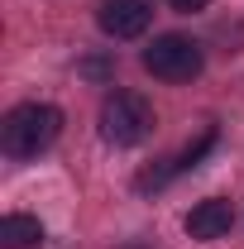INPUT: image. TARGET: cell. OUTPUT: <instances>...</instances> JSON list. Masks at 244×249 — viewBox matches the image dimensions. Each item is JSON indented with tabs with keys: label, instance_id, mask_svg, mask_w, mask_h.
I'll return each mask as SVG.
<instances>
[{
	"label": "cell",
	"instance_id": "cell-1",
	"mask_svg": "<svg viewBox=\"0 0 244 249\" xmlns=\"http://www.w3.org/2000/svg\"><path fill=\"white\" fill-rule=\"evenodd\" d=\"M62 134V110L48 101H24L0 120V149L10 158H38Z\"/></svg>",
	"mask_w": 244,
	"mask_h": 249
},
{
	"label": "cell",
	"instance_id": "cell-2",
	"mask_svg": "<svg viewBox=\"0 0 244 249\" xmlns=\"http://www.w3.org/2000/svg\"><path fill=\"white\" fill-rule=\"evenodd\" d=\"M153 134V106L139 91H110L101 106V139L115 149H134Z\"/></svg>",
	"mask_w": 244,
	"mask_h": 249
},
{
	"label": "cell",
	"instance_id": "cell-3",
	"mask_svg": "<svg viewBox=\"0 0 244 249\" xmlns=\"http://www.w3.org/2000/svg\"><path fill=\"white\" fill-rule=\"evenodd\" d=\"M201 67H206V53L187 34H158L144 48V72L158 82H192V77H201Z\"/></svg>",
	"mask_w": 244,
	"mask_h": 249
},
{
	"label": "cell",
	"instance_id": "cell-4",
	"mask_svg": "<svg viewBox=\"0 0 244 249\" xmlns=\"http://www.w3.org/2000/svg\"><path fill=\"white\" fill-rule=\"evenodd\" d=\"M149 19H153L149 0H101V10H96V24L110 38H139L149 29Z\"/></svg>",
	"mask_w": 244,
	"mask_h": 249
},
{
	"label": "cell",
	"instance_id": "cell-5",
	"mask_svg": "<svg viewBox=\"0 0 244 249\" xmlns=\"http://www.w3.org/2000/svg\"><path fill=\"white\" fill-rule=\"evenodd\" d=\"M187 235L192 240H201V245H211V240H225L230 230H235V206L225 201V196H206V201H196L192 211H187Z\"/></svg>",
	"mask_w": 244,
	"mask_h": 249
},
{
	"label": "cell",
	"instance_id": "cell-6",
	"mask_svg": "<svg viewBox=\"0 0 244 249\" xmlns=\"http://www.w3.org/2000/svg\"><path fill=\"white\" fill-rule=\"evenodd\" d=\"M0 245H5V249H34V245H43V220L24 216V211H10V216L0 220Z\"/></svg>",
	"mask_w": 244,
	"mask_h": 249
},
{
	"label": "cell",
	"instance_id": "cell-7",
	"mask_svg": "<svg viewBox=\"0 0 244 249\" xmlns=\"http://www.w3.org/2000/svg\"><path fill=\"white\" fill-rule=\"evenodd\" d=\"M115 72V62H105V58H87L82 62V77H91V82H105Z\"/></svg>",
	"mask_w": 244,
	"mask_h": 249
},
{
	"label": "cell",
	"instance_id": "cell-8",
	"mask_svg": "<svg viewBox=\"0 0 244 249\" xmlns=\"http://www.w3.org/2000/svg\"><path fill=\"white\" fill-rule=\"evenodd\" d=\"M168 5H173V10H182V15H192V10H206L211 0H168Z\"/></svg>",
	"mask_w": 244,
	"mask_h": 249
}]
</instances>
